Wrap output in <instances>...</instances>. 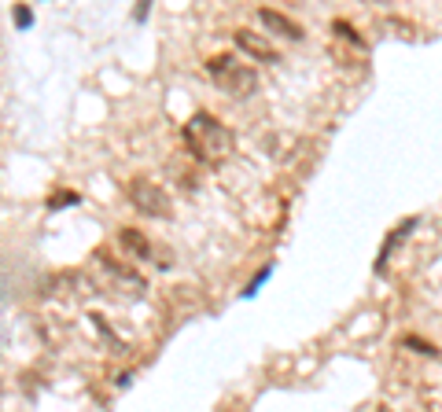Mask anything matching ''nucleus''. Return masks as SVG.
<instances>
[{
    "label": "nucleus",
    "instance_id": "obj_1",
    "mask_svg": "<svg viewBox=\"0 0 442 412\" xmlns=\"http://www.w3.org/2000/svg\"><path fill=\"white\" fill-rule=\"evenodd\" d=\"M188 144H192V151H195V159H218V155H229L232 151V133L225 125L218 122V118H211L206 111H200L192 118V125H188Z\"/></svg>",
    "mask_w": 442,
    "mask_h": 412
},
{
    "label": "nucleus",
    "instance_id": "obj_2",
    "mask_svg": "<svg viewBox=\"0 0 442 412\" xmlns=\"http://www.w3.org/2000/svg\"><path fill=\"white\" fill-rule=\"evenodd\" d=\"M206 70H211V78H214L225 92H232V96H251V92L258 89V78H254V70H251L247 63H240L236 55H229V52L206 59Z\"/></svg>",
    "mask_w": 442,
    "mask_h": 412
},
{
    "label": "nucleus",
    "instance_id": "obj_3",
    "mask_svg": "<svg viewBox=\"0 0 442 412\" xmlns=\"http://www.w3.org/2000/svg\"><path fill=\"white\" fill-rule=\"evenodd\" d=\"M125 195H130L133 206L148 217H166L170 214V195L162 192L155 181H148V177H133V181L125 184Z\"/></svg>",
    "mask_w": 442,
    "mask_h": 412
},
{
    "label": "nucleus",
    "instance_id": "obj_4",
    "mask_svg": "<svg viewBox=\"0 0 442 412\" xmlns=\"http://www.w3.org/2000/svg\"><path fill=\"white\" fill-rule=\"evenodd\" d=\"M232 41H236V48H243L251 59H258V63H276V48H273V41H265L262 33H251V30H236L232 33Z\"/></svg>",
    "mask_w": 442,
    "mask_h": 412
},
{
    "label": "nucleus",
    "instance_id": "obj_5",
    "mask_svg": "<svg viewBox=\"0 0 442 412\" xmlns=\"http://www.w3.org/2000/svg\"><path fill=\"white\" fill-rule=\"evenodd\" d=\"M258 22L269 33H281V37H288V41H299L302 37V26L295 19H288L284 11H273V8H258Z\"/></svg>",
    "mask_w": 442,
    "mask_h": 412
},
{
    "label": "nucleus",
    "instance_id": "obj_6",
    "mask_svg": "<svg viewBox=\"0 0 442 412\" xmlns=\"http://www.w3.org/2000/svg\"><path fill=\"white\" fill-rule=\"evenodd\" d=\"M118 240L125 251H133L136 258H151V243H148V235L144 232H136V229H122L118 232Z\"/></svg>",
    "mask_w": 442,
    "mask_h": 412
},
{
    "label": "nucleus",
    "instance_id": "obj_7",
    "mask_svg": "<svg viewBox=\"0 0 442 412\" xmlns=\"http://www.w3.org/2000/svg\"><path fill=\"white\" fill-rule=\"evenodd\" d=\"M335 33H339V37L343 41H351V44H357V48H362V44H365V37H362V33H357L354 26H351V22H335V26H332Z\"/></svg>",
    "mask_w": 442,
    "mask_h": 412
},
{
    "label": "nucleus",
    "instance_id": "obj_8",
    "mask_svg": "<svg viewBox=\"0 0 442 412\" xmlns=\"http://www.w3.org/2000/svg\"><path fill=\"white\" fill-rule=\"evenodd\" d=\"M11 15H15V22H19L22 30H30V26H33V11H30V8H22V4H19L15 11H11Z\"/></svg>",
    "mask_w": 442,
    "mask_h": 412
},
{
    "label": "nucleus",
    "instance_id": "obj_9",
    "mask_svg": "<svg viewBox=\"0 0 442 412\" xmlns=\"http://www.w3.org/2000/svg\"><path fill=\"white\" fill-rule=\"evenodd\" d=\"M67 203H78V192H63V195H55V199H52V210H55V206H67Z\"/></svg>",
    "mask_w": 442,
    "mask_h": 412
}]
</instances>
